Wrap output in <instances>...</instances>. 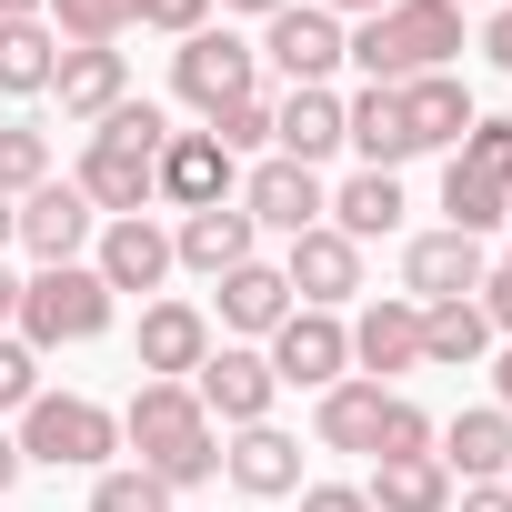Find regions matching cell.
<instances>
[{
	"label": "cell",
	"mask_w": 512,
	"mask_h": 512,
	"mask_svg": "<svg viewBox=\"0 0 512 512\" xmlns=\"http://www.w3.org/2000/svg\"><path fill=\"white\" fill-rule=\"evenodd\" d=\"M121 442L141 452V472H151L161 492H191V482L221 472V432H211V412L191 402V382H141L131 412H121Z\"/></svg>",
	"instance_id": "6da1fadb"
},
{
	"label": "cell",
	"mask_w": 512,
	"mask_h": 512,
	"mask_svg": "<svg viewBox=\"0 0 512 512\" xmlns=\"http://www.w3.org/2000/svg\"><path fill=\"white\" fill-rule=\"evenodd\" d=\"M452 51H462V11H452V0H392V11H372V21L342 41V61H362L382 91L442 71Z\"/></svg>",
	"instance_id": "7a4b0ae2"
},
{
	"label": "cell",
	"mask_w": 512,
	"mask_h": 512,
	"mask_svg": "<svg viewBox=\"0 0 512 512\" xmlns=\"http://www.w3.org/2000/svg\"><path fill=\"white\" fill-rule=\"evenodd\" d=\"M161 141H171V121H161L151 101H121V111L91 131V151H81V201H91V211H111V221H141Z\"/></svg>",
	"instance_id": "3957f363"
},
{
	"label": "cell",
	"mask_w": 512,
	"mask_h": 512,
	"mask_svg": "<svg viewBox=\"0 0 512 512\" xmlns=\"http://www.w3.org/2000/svg\"><path fill=\"white\" fill-rule=\"evenodd\" d=\"M111 332V282L91 262H51L41 282H21V342L61 352V342H101Z\"/></svg>",
	"instance_id": "277c9868"
},
{
	"label": "cell",
	"mask_w": 512,
	"mask_h": 512,
	"mask_svg": "<svg viewBox=\"0 0 512 512\" xmlns=\"http://www.w3.org/2000/svg\"><path fill=\"white\" fill-rule=\"evenodd\" d=\"M442 231H462V241H482L502 211H512V121H472L462 131V151H452V171H442Z\"/></svg>",
	"instance_id": "5b68a950"
},
{
	"label": "cell",
	"mask_w": 512,
	"mask_h": 512,
	"mask_svg": "<svg viewBox=\"0 0 512 512\" xmlns=\"http://www.w3.org/2000/svg\"><path fill=\"white\" fill-rule=\"evenodd\" d=\"M121 442V422L101 412V402H81V392H41L31 412H21V462H101Z\"/></svg>",
	"instance_id": "8992f818"
},
{
	"label": "cell",
	"mask_w": 512,
	"mask_h": 512,
	"mask_svg": "<svg viewBox=\"0 0 512 512\" xmlns=\"http://www.w3.org/2000/svg\"><path fill=\"white\" fill-rule=\"evenodd\" d=\"M251 81H262V51H251V41H231V31H191L181 41V61H171V91L191 101V111H231Z\"/></svg>",
	"instance_id": "52a82bcc"
},
{
	"label": "cell",
	"mask_w": 512,
	"mask_h": 512,
	"mask_svg": "<svg viewBox=\"0 0 512 512\" xmlns=\"http://www.w3.org/2000/svg\"><path fill=\"white\" fill-rule=\"evenodd\" d=\"M272 392H282V382H272V352H241V342L191 372V402H201L211 422H231V432H241V422H272Z\"/></svg>",
	"instance_id": "ba28073f"
},
{
	"label": "cell",
	"mask_w": 512,
	"mask_h": 512,
	"mask_svg": "<svg viewBox=\"0 0 512 512\" xmlns=\"http://www.w3.org/2000/svg\"><path fill=\"white\" fill-rule=\"evenodd\" d=\"M241 211H251V231H282V241H302V231H322L332 191H322V171H302V161H262V171L241 181Z\"/></svg>",
	"instance_id": "9c48e42d"
},
{
	"label": "cell",
	"mask_w": 512,
	"mask_h": 512,
	"mask_svg": "<svg viewBox=\"0 0 512 512\" xmlns=\"http://www.w3.org/2000/svg\"><path fill=\"white\" fill-rule=\"evenodd\" d=\"M151 191L181 201V211H211V201H231V151L211 131H171L161 161H151Z\"/></svg>",
	"instance_id": "30bf717a"
},
{
	"label": "cell",
	"mask_w": 512,
	"mask_h": 512,
	"mask_svg": "<svg viewBox=\"0 0 512 512\" xmlns=\"http://www.w3.org/2000/svg\"><path fill=\"white\" fill-rule=\"evenodd\" d=\"M352 372V332L332 322V312H292L282 332H272V382H312V392H332Z\"/></svg>",
	"instance_id": "8fae6325"
},
{
	"label": "cell",
	"mask_w": 512,
	"mask_h": 512,
	"mask_svg": "<svg viewBox=\"0 0 512 512\" xmlns=\"http://www.w3.org/2000/svg\"><path fill=\"white\" fill-rule=\"evenodd\" d=\"M282 282L302 292V312L352 302V292H362V241H342L332 221H322V231H302V241H292V262H282Z\"/></svg>",
	"instance_id": "7c38bea8"
},
{
	"label": "cell",
	"mask_w": 512,
	"mask_h": 512,
	"mask_svg": "<svg viewBox=\"0 0 512 512\" xmlns=\"http://www.w3.org/2000/svg\"><path fill=\"white\" fill-rule=\"evenodd\" d=\"M262 61H272L292 91H322V81H332V61H342V21H332V11H272Z\"/></svg>",
	"instance_id": "4fadbf2b"
},
{
	"label": "cell",
	"mask_w": 512,
	"mask_h": 512,
	"mask_svg": "<svg viewBox=\"0 0 512 512\" xmlns=\"http://www.w3.org/2000/svg\"><path fill=\"white\" fill-rule=\"evenodd\" d=\"M482 241H462V231H422L412 251H402V282H412V302L432 312V302H462V292H482Z\"/></svg>",
	"instance_id": "5bb4252c"
},
{
	"label": "cell",
	"mask_w": 512,
	"mask_h": 512,
	"mask_svg": "<svg viewBox=\"0 0 512 512\" xmlns=\"http://www.w3.org/2000/svg\"><path fill=\"white\" fill-rule=\"evenodd\" d=\"M221 472L251 502H282V492H302V442L272 432V422H241V442H221Z\"/></svg>",
	"instance_id": "9a60e30c"
},
{
	"label": "cell",
	"mask_w": 512,
	"mask_h": 512,
	"mask_svg": "<svg viewBox=\"0 0 512 512\" xmlns=\"http://www.w3.org/2000/svg\"><path fill=\"white\" fill-rule=\"evenodd\" d=\"M91 221H101V211L81 201V181H41V191L21 201V241L41 251V272H51V262H81V241H91Z\"/></svg>",
	"instance_id": "2e32d148"
},
{
	"label": "cell",
	"mask_w": 512,
	"mask_h": 512,
	"mask_svg": "<svg viewBox=\"0 0 512 512\" xmlns=\"http://www.w3.org/2000/svg\"><path fill=\"white\" fill-rule=\"evenodd\" d=\"M171 262H191V272H241L251 262V211L241 201H211V211H181V231H171Z\"/></svg>",
	"instance_id": "e0dca14e"
},
{
	"label": "cell",
	"mask_w": 512,
	"mask_h": 512,
	"mask_svg": "<svg viewBox=\"0 0 512 512\" xmlns=\"http://www.w3.org/2000/svg\"><path fill=\"white\" fill-rule=\"evenodd\" d=\"M211 362V322L191 312V302H151L141 312V372L151 382H181V372H201Z\"/></svg>",
	"instance_id": "ac0fdd59"
},
{
	"label": "cell",
	"mask_w": 512,
	"mask_h": 512,
	"mask_svg": "<svg viewBox=\"0 0 512 512\" xmlns=\"http://www.w3.org/2000/svg\"><path fill=\"white\" fill-rule=\"evenodd\" d=\"M51 91H61V111H71V121H91V131H101V121L131 101V71H121V51H61Z\"/></svg>",
	"instance_id": "d6986e66"
},
{
	"label": "cell",
	"mask_w": 512,
	"mask_h": 512,
	"mask_svg": "<svg viewBox=\"0 0 512 512\" xmlns=\"http://www.w3.org/2000/svg\"><path fill=\"white\" fill-rule=\"evenodd\" d=\"M392 101H402L412 151H442V141H462V131H472V91H462L452 71H422V81H402Z\"/></svg>",
	"instance_id": "ffe728a7"
},
{
	"label": "cell",
	"mask_w": 512,
	"mask_h": 512,
	"mask_svg": "<svg viewBox=\"0 0 512 512\" xmlns=\"http://www.w3.org/2000/svg\"><path fill=\"white\" fill-rule=\"evenodd\" d=\"M352 362H362V382L412 372V362H422V302H372V312L352 322Z\"/></svg>",
	"instance_id": "44dd1931"
},
{
	"label": "cell",
	"mask_w": 512,
	"mask_h": 512,
	"mask_svg": "<svg viewBox=\"0 0 512 512\" xmlns=\"http://www.w3.org/2000/svg\"><path fill=\"white\" fill-rule=\"evenodd\" d=\"M91 272H101L111 292H161V282H171V231H151V221H111Z\"/></svg>",
	"instance_id": "7402d4cb"
},
{
	"label": "cell",
	"mask_w": 512,
	"mask_h": 512,
	"mask_svg": "<svg viewBox=\"0 0 512 512\" xmlns=\"http://www.w3.org/2000/svg\"><path fill=\"white\" fill-rule=\"evenodd\" d=\"M442 472L502 482V472H512V412H502V402H492V412H462V422L442 432Z\"/></svg>",
	"instance_id": "603a6c76"
},
{
	"label": "cell",
	"mask_w": 512,
	"mask_h": 512,
	"mask_svg": "<svg viewBox=\"0 0 512 512\" xmlns=\"http://www.w3.org/2000/svg\"><path fill=\"white\" fill-rule=\"evenodd\" d=\"M342 141L362 151V171H392V161H412V131H402V101L372 81L362 101H342Z\"/></svg>",
	"instance_id": "cb8c5ba5"
},
{
	"label": "cell",
	"mask_w": 512,
	"mask_h": 512,
	"mask_svg": "<svg viewBox=\"0 0 512 512\" xmlns=\"http://www.w3.org/2000/svg\"><path fill=\"white\" fill-rule=\"evenodd\" d=\"M221 322H231V332H282V322H292V282H282L272 262L221 272Z\"/></svg>",
	"instance_id": "d4e9b609"
},
{
	"label": "cell",
	"mask_w": 512,
	"mask_h": 512,
	"mask_svg": "<svg viewBox=\"0 0 512 512\" xmlns=\"http://www.w3.org/2000/svg\"><path fill=\"white\" fill-rule=\"evenodd\" d=\"M272 141H282V161H322V151H342V101L332 91H292L282 111H272Z\"/></svg>",
	"instance_id": "484cf974"
},
{
	"label": "cell",
	"mask_w": 512,
	"mask_h": 512,
	"mask_svg": "<svg viewBox=\"0 0 512 512\" xmlns=\"http://www.w3.org/2000/svg\"><path fill=\"white\" fill-rule=\"evenodd\" d=\"M362 502L372 512H452V472H442V452H412V462H382Z\"/></svg>",
	"instance_id": "4316f807"
},
{
	"label": "cell",
	"mask_w": 512,
	"mask_h": 512,
	"mask_svg": "<svg viewBox=\"0 0 512 512\" xmlns=\"http://www.w3.org/2000/svg\"><path fill=\"white\" fill-rule=\"evenodd\" d=\"M382 402H392L382 382H332L312 422H322V442H332V452H372V442H382Z\"/></svg>",
	"instance_id": "83f0119b"
},
{
	"label": "cell",
	"mask_w": 512,
	"mask_h": 512,
	"mask_svg": "<svg viewBox=\"0 0 512 512\" xmlns=\"http://www.w3.org/2000/svg\"><path fill=\"white\" fill-rule=\"evenodd\" d=\"M402 221V181L392 171H352L342 191H332V231L342 241H372V231H392Z\"/></svg>",
	"instance_id": "f1b7e54d"
},
{
	"label": "cell",
	"mask_w": 512,
	"mask_h": 512,
	"mask_svg": "<svg viewBox=\"0 0 512 512\" xmlns=\"http://www.w3.org/2000/svg\"><path fill=\"white\" fill-rule=\"evenodd\" d=\"M482 342H492L482 302H432V312H422V362H442V372H472V362H482Z\"/></svg>",
	"instance_id": "f546056e"
},
{
	"label": "cell",
	"mask_w": 512,
	"mask_h": 512,
	"mask_svg": "<svg viewBox=\"0 0 512 512\" xmlns=\"http://www.w3.org/2000/svg\"><path fill=\"white\" fill-rule=\"evenodd\" d=\"M51 71H61V41H51V21H0V91H51Z\"/></svg>",
	"instance_id": "4dcf8cb0"
},
{
	"label": "cell",
	"mask_w": 512,
	"mask_h": 512,
	"mask_svg": "<svg viewBox=\"0 0 512 512\" xmlns=\"http://www.w3.org/2000/svg\"><path fill=\"white\" fill-rule=\"evenodd\" d=\"M51 21L71 31V51H111V41L141 21V0H51Z\"/></svg>",
	"instance_id": "1f68e13d"
},
{
	"label": "cell",
	"mask_w": 512,
	"mask_h": 512,
	"mask_svg": "<svg viewBox=\"0 0 512 512\" xmlns=\"http://www.w3.org/2000/svg\"><path fill=\"white\" fill-rule=\"evenodd\" d=\"M51 181V141L31 121H0V201H31Z\"/></svg>",
	"instance_id": "d6a6232c"
},
{
	"label": "cell",
	"mask_w": 512,
	"mask_h": 512,
	"mask_svg": "<svg viewBox=\"0 0 512 512\" xmlns=\"http://www.w3.org/2000/svg\"><path fill=\"white\" fill-rule=\"evenodd\" d=\"M372 452H382V462H412V452H432V412L392 392V402H382V442H372Z\"/></svg>",
	"instance_id": "836d02e7"
},
{
	"label": "cell",
	"mask_w": 512,
	"mask_h": 512,
	"mask_svg": "<svg viewBox=\"0 0 512 512\" xmlns=\"http://www.w3.org/2000/svg\"><path fill=\"white\" fill-rule=\"evenodd\" d=\"M91 512H171V492L131 462V472H101V482H91Z\"/></svg>",
	"instance_id": "e575fe53"
},
{
	"label": "cell",
	"mask_w": 512,
	"mask_h": 512,
	"mask_svg": "<svg viewBox=\"0 0 512 512\" xmlns=\"http://www.w3.org/2000/svg\"><path fill=\"white\" fill-rule=\"evenodd\" d=\"M211 141H221V151H262V141H272V101H262V91H241V101L211 121Z\"/></svg>",
	"instance_id": "d590c367"
},
{
	"label": "cell",
	"mask_w": 512,
	"mask_h": 512,
	"mask_svg": "<svg viewBox=\"0 0 512 512\" xmlns=\"http://www.w3.org/2000/svg\"><path fill=\"white\" fill-rule=\"evenodd\" d=\"M31 402H41V352L0 342V412H31Z\"/></svg>",
	"instance_id": "8d00e7d4"
},
{
	"label": "cell",
	"mask_w": 512,
	"mask_h": 512,
	"mask_svg": "<svg viewBox=\"0 0 512 512\" xmlns=\"http://www.w3.org/2000/svg\"><path fill=\"white\" fill-rule=\"evenodd\" d=\"M141 21L171 31V41H191V31H211V0H141Z\"/></svg>",
	"instance_id": "74e56055"
},
{
	"label": "cell",
	"mask_w": 512,
	"mask_h": 512,
	"mask_svg": "<svg viewBox=\"0 0 512 512\" xmlns=\"http://www.w3.org/2000/svg\"><path fill=\"white\" fill-rule=\"evenodd\" d=\"M482 322H492V332H512V251L482 272Z\"/></svg>",
	"instance_id": "f35d334b"
},
{
	"label": "cell",
	"mask_w": 512,
	"mask_h": 512,
	"mask_svg": "<svg viewBox=\"0 0 512 512\" xmlns=\"http://www.w3.org/2000/svg\"><path fill=\"white\" fill-rule=\"evenodd\" d=\"M302 512H372V502H362L352 482H312V492H302Z\"/></svg>",
	"instance_id": "ab89813d"
},
{
	"label": "cell",
	"mask_w": 512,
	"mask_h": 512,
	"mask_svg": "<svg viewBox=\"0 0 512 512\" xmlns=\"http://www.w3.org/2000/svg\"><path fill=\"white\" fill-rule=\"evenodd\" d=\"M482 51H492V71H512V0H492V31H482Z\"/></svg>",
	"instance_id": "60d3db41"
},
{
	"label": "cell",
	"mask_w": 512,
	"mask_h": 512,
	"mask_svg": "<svg viewBox=\"0 0 512 512\" xmlns=\"http://www.w3.org/2000/svg\"><path fill=\"white\" fill-rule=\"evenodd\" d=\"M462 512H512V482H472V492H462Z\"/></svg>",
	"instance_id": "b9f144b4"
},
{
	"label": "cell",
	"mask_w": 512,
	"mask_h": 512,
	"mask_svg": "<svg viewBox=\"0 0 512 512\" xmlns=\"http://www.w3.org/2000/svg\"><path fill=\"white\" fill-rule=\"evenodd\" d=\"M11 482H21V442H11V432H0V492H11Z\"/></svg>",
	"instance_id": "7bdbcfd3"
},
{
	"label": "cell",
	"mask_w": 512,
	"mask_h": 512,
	"mask_svg": "<svg viewBox=\"0 0 512 512\" xmlns=\"http://www.w3.org/2000/svg\"><path fill=\"white\" fill-rule=\"evenodd\" d=\"M51 11V0H0V21H41Z\"/></svg>",
	"instance_id": "ee69618b"
},
{
	"label": "cell",
	"mask_w": 512,
	"mask_h": 512,
	"mask_svg": "<svg viewBox=\"0 0 512 512\" xmlns=\"http://www.w3.org/2000/svg\"><path fill=\"white\" fill-rule=\"evenodd\" d=\"M0 322H21V282L11 272H0Z\"/></svg>",
	"instance_id": "f6af8a7d"
},
{
	"label": "cell",
	"mask_w": 512,
	"mask_h": 512,
	"mask_svg": "<svg viewBox=\"0 0 512 512\" xmlns=\"http://www.w3.org/2000/svg\"><path fill=\"white\" fill-rule=\"evenodd\" d=\"M492 392H502V412H512V352H502V362H492Z\"/></svg>",
	"instance_id": "bcb514c9"
},
{
	"label": "cell",
	"mask_w": 512,
	"mask_h": 512,
	"mask_svg": "<svg viewBox=\"0 0 512 512\" xmlns=\"http://www.w3.org/2000/svg\"><path fill=\"white\" fill-rule=\"evenodd\" d=\"M322 11H362V21H372V11H392V0H322Z\"/></svg>",
	"instance_id": "7dc6e473"
},
{
	"label": "cell",
	"mask_w": 512,
	"mask_h": 512,
	"mask_svg": "<svg viewBox=\"0 0 512 512\" xmlns=\"http://www.w3.org/2000/svg\"><path fill=\"white\" fill-rule=\"evenodd\" d=\"M0 241H21V201H0Z\"/></svg>",
	"instance_id": "c3c4849f"
},
{
	"label": "cell",
	"mask_w": 512,
	"mask_h": 512,
	"mask_svg": "<svg viewBox=\"0 0 512 512\" xmlns=\"http://www.w3.org/2000/svg\"><path fill=\"white\" fill-rule=\"evenodd\" d=\"M221 11H292V0H221Z\"/></svg>",
	"instance_id": "681fc988"
},
{
	"label": "cell",
	"mask_w": 512,
	"mask_h": 512,
	"mask_svg": "<svg viewBox=\"0 0 512 512\" xmlns=\"http://www.w3.org/2000/svg\"><path fill=\"white\" fill-rule=\"evenodd\" d=\"M452 11H462V0H452Z\"/></svg>",
	"instance_id": "f907efd6"
},
{
	"label": "cell",
	"mask_w": 512,
	"mask_h": 512,
	"mask_svg": "<svg viewBox=\"0 0 512 512\" xmlns=\"http://www.w3.org/2000/svg\"><path fill=\"white\" fill-rule=\"evenodd\" d=\"M502 221H512V211H502Z\"/></svg>",
	"instance_id": "816d5d0a"
}]
</instances>
